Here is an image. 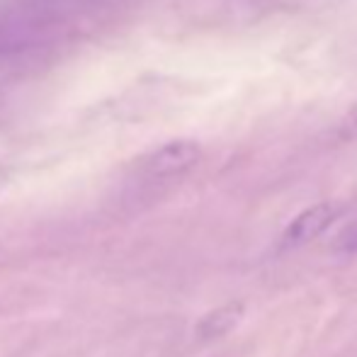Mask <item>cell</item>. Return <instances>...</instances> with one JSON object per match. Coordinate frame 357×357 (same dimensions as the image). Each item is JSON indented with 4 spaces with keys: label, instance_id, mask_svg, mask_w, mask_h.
Returning <instances> with one entry per match:
<instances>
[{
    "label": "cell",
    "instance_id": "4",
    "mask_svg": "<svg viewBox=\"0 0 357 357\" xmlns=\"http://www.w3.org/2000/svg\"><path fill=\"white\" fill-rule=\"evenodd\" d=\"M338 139H343V142L357 139V102L345 112L343 122H340V127H338Z\"/></svg>",
    "mask_w": 357,
    "mask_h": 357
},
{
    "label": "cell",
    "instance_id": "3",
    "mask_svg": "<svg viewBox=\"0 0 357 357\" xmlns=\"http://www.w3.org/2000/svg\"><path fill=\"white\" fill-rule=\"evenodd\" d=\"M245 316V304L241 299L234 301H226V304L216 306L209 314H204L202 319L197 321L195 326V335L199 340H216V338H224L229 335L236 326L243 321Z\"/></svg>",
    "mask_w": 357,
    "mask_h": 357
},
{
    "label": "cell",
    "instance_id": "6",
    "mask_svg": "<svg viewBox=\"0 0 357 357\" xmlns=\"http://www.w3.org/2000/svg\"><path fill=\"white\" fill-rule=\"evenodd\" d=\"M10 185V170L8 168H0V192Z\"/></svg>",
    "mask_w": 357,
    "mask_h": 357
},
{
    "label": "cell",
    "instance_id": "1",
    "mask_svg": "<svg viewBox=\"0 0 357 357\" xmlns=\"http://www.w3.org/2000/svg\"><path fill=\"white\" fill-rule=\"evenodd\" d=\"M199 160H202V146L192 139H175L151 151L142 160V170L151 180H173L188 175Z\"/></svg>",
    "mask_w": 357,
    "mask_h": 357
},
{
    "label": "cell",
    "instance_id": "2",
    "mask_svg": "<svg viewBox=\"0 0 357 357\" xmlns=\"http://www.w3.org/2000/svg\"><path fill=\"white\" fill-rule=\"evenodd\" d=\"M338 214H340L338 202H319L306 207L304 212H299L287 224V229L280 236V250H294L311 243V241L319 238L338 219Z\"/></svg>",
    "mask_w": 357,
    "mask_h": 357
},
{
    "label": "cell",
    "instance_id": "5",
    "mask_svg": "<svg viewBox=\"0 0 357 357\" xmlns=\"http://www.w3.org/2000/svg\"><path fill=\"white\" fill-rule=\"evenodd\" d=\"M343 250H345V253H357V224L353 226V231H350V234L345 236Z\"/></svg>",
    "mask_w": 357,
    "mask_h": 357
}]
</instances>
